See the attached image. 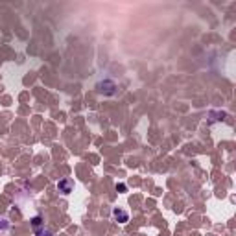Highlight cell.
Here are the masks:
<instances>
[{
  "label": "cell",
  "instance_id": "2",
  "mask_svg": "<svg viewBox=\"0 0 236 236\" xmlns=\"http://www.w3.org/2000/svg\"><path fill=\"white\" fill-rule=\"evenodd\" d=\"M115 218L120 219V223H125V221L129 219V216H127L125 212H122V210H115Z\"/></svg>",
  "mask_w": 236,
  "mask_h": 236
},
{
  "label": "cell",
  "instance_id": "3",
  "mask_svg": "<svg viewBox=\"0 0 236 236\" xmlns=\"http://www.w3.org/2000/svg\"><path fill=\"white\" fill-rule=\"evenodd\" d=\"M116 190H120V192H125V184H116Z\"/></svg>",
  "mask_w": 236,
  "mask_h": 236
},
{
  "label": "cell",
  "instance_id": "1",
  "mask_svg": "<svg viewBox=\"0 0 236 236\" xmlns=\"http://www.w3.org/2000/svg\"><path fill=\"white\" fill-rule=\"evenodd\" d=\"M70 188H72V183H70L68 179H65V181H61V183H59V190H61L63 194H68V192H70Z\"/></svg>",
  "mask_w": 236,
  "mask_h": 236
}]
</instances>
